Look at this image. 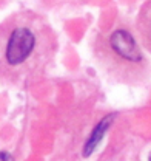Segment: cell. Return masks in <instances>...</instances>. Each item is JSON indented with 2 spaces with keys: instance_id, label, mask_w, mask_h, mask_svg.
Returning a JSON list of instances; mask_svg holds the SVG:
<instances>
[{
  "instance_id": "5b68a950",
  "label": "cell",
  "mask_w": 151,
  "mask_h": 161,
  "mask_svg": "<svg viewBox=\"0 0 151 161\" xmlns=\"http://www.w3.org/2000/svg\"><path fill=\"white\" fill-rule=\"evenodd\" d=\"M0 161H14V158L8 152H0Z\"/></svg>"
},
{
  "instance_id": "277c9868",
  "label": "cell",
  "mask_w": 151,
  "mask_h": 161,
  "mask_svg": "<svg viewBox=\"0 0 151 161\" xmlns=\"http://www.w3.org/2000/svg\"><path fill=\"white\" fill-rule=\"evenodd\" d=\"M111 119H113V118H110V116H108V118H105V119H103L102 122H100V124H99V125H97V127H96L94 135L91 136L90 142L86 144V147H85V150H83V155H85V157H88V155H90V153H91V152L94 150V147H96V144H97V141L102 138L103 132L107 130V125H108V122H110Z\"/></svg>"
},
{
  "instance_id": "3957f363",
  "label": "cell",
  "mask_w": 151,
  "mask_h": 161,
  "mask_svg": "<svg viewBox=\"0 0 151 161\" xmlns=\"http://www.w3.org/2000/svg\"><path fill=\"white\" fill-rule=\"evenodd\" d=\"M136 31L142 47L151 53V0H145L136 19Z\"/></svg>"
},
{
  "instance_id": "8992f818",
  "label": "cell",
  "mask_w": 151,
  "mask_h": 161,
  "mask_svg": "<svg viewBox=\"0 0 151 161\" xmlns=\"http://www.w3.org/2000/svg\"><path fill=\"white\" fill-rule=\"evenodd\" d=\"M148 161H151V155H150V158H148Z\"/></svg>"
},
{
  "instance_id": "6da1fadb",
  "label": "cell",
  "mask_w": 151,
  "mask_h": 161,
  "mask_svg": "<svg viewBox=\"0 0 151 161\" xmlns=\"http://www.w3.org/2000/svg\"><path fill=\"white\" fill-rule=\"evenodd\" d=\"M59 39L48 20L17 11L0 23V84L23 87L39 80L53 64Z\"/></svg>"
},
{
  "instance_id": "7a4b0ae2",
  "label": "cell",
  "mask_w": 151,
  "mask_h": 161,
  "mask_svg": "<svg viewBox=\"0 0 151 161\" xmlns=\"http://www.w3.org/2000/svg\"><path fill=\"white\" fill-rule=\"evenodd\" d=\"M94 59L114 82L142 85L151 79V64L125 25H116L99 33L93 43Z\"/></svg>"
}]
</instances>
